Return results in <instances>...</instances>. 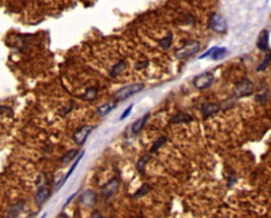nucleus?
Returning a JSON list of instances; mask_svg holds the SVG:
<instances>
[{"label":"nucleus","mask_w":271,"mask_h":218,"mask_svg":"<svg viewBox=\"0 0 271 218\" xmlns=\"http://www.w3.org/2000/svg\"><path fill=\"white\" fill-rule=\"evenodd\" d=\"M253 91V85L250 81L245 80L240 83H238L237 85L235 86L234 88V95L237 96V98H240V96H246L249 95L252 93Z\"/></svg>","instance_id":"obj_6"},{"label":"nucleus","mask_w":271,"mask_h":218,"mask_svg":"<svg viewBox=\"0 0 271 218\" xmlns=\"http://www.w3.org/2000/svg\"><path fill=\"white\" fill-rule=\"evenodd\" d=\"M192 121V116L188 113H178L177 115L173 116L171 119V123L173 124H178V123H186V122H191Z\"/></svg>","instance_id":"obj_13"},{"label":"nucleus","mask_w":271,"mask_h":218,"mask_svg":"<svg viewBox=\"0 0 271 218\" xmlns=\"http://www.w3.org/2000/svg\"><path fill=\"white\" fill-rule=\"evenodd\" d=\"M91 218H104V217H103V216H101L100 214H95V215H93V216L91 217Z\"/></svg>","instance_id":"obj_27"},{"label":"nucleus","mask_w":271,"mask_h":218,"mask_svg":"<svg viewBox=\"0 0 271 218\" xmlns=\"http://www.w3.org/2000/svg\"><path fill=\"white\" fill-rule=\"evenodd\" d=\"M84 153H85V152H82V153H81V156H79V157L78 158V159H76V160H75V162H74V163H73V165H72V166L70 167V170H68V173H67L66 177H65V179L63 180V181H61V184H59V187H61V185H63V184H64V183H65V181H66V180H67V179H68V178H69V177H70V176H71V174H72V173H73V170H75V168H76V166H78V163H79V161H81V159H82V158H83Z\"/></svg>","instance_id":"obj_19"},{"label":"nucleus","mask_w":271,"mask_h":218,"mask_svg":"<svg viewBox=\"0 0 271 218\" xmlns=\"http://www.w3.org/2000/svg\"><path fill=\"white\" fill-rule=\"evenodd\" d=\"M199 50H200V44L198 43V41H195V40L190 41V43L185 44L182 48L177 50V52H176V57L179 59L190 57V56L197 53Z\"/></svg>","instance_id":"obj_2"},{"label":"nucleus","mask_w":271,"mask_h":218,"mask_svg":"<svg viewBox=\"0 0 271 218\" xmlns=\"http://www.w3.org/2000/svg\"><path fill=\"white\" fill-rule=\"evenodd\" d=\"M150 185L148 184H143L142 187H140L138 191H137V193L135 194V198H139V197H142L144 196V195L146 194V193H148V191H150Z\"/></svg>","instance_id":"obj_24"},{"label":"nucleus","mask_w":271,"mask_h":218,"mask_svg":"<svg viewBox=\"0 0 271 218\" xmlns=\"http://www.w3.org/2000/svg\"><path fill=\"white\" fill-rule=\"evenodd\" d=\"M171 41H173V36H171V34H168L167 36L163 37L161 40H159V44L163 49H168L171 44Z\"/></svg>","instance_id":"obj_22"},{"label":"nucleus","mask_w":271,"mask_h":218,"mask_svg":"<svg viewBox=\"0 0 271 218\" xmlns=\"http://www.w3.org/2000/svg\"><path fill=\"white\" fill-rule=\"evenodd\" d=\"M79 200L85 207L93 208L96 202V193L92 190H86L82 193Z\"/></svg>","instance_id":"obj_8"},{"label":"nucleus","mask_w":271,"mask_h":218,"mask_svg":"<svg viewBox=\"0 0 271 218\" xmlns=\"http://www.w3.org/2000/svg\"><path fill=\"white\" fill-rule=\"evenodd\" d=\"M210 27L214 31L222 33V32H226V30H227V21H226V19L221 15L215 13L211 17Z\"/></svg>","instance_id":"obj_7"},{"label":"nucleus","mask_w":271,"mask_h":218,"mask_svg":"<svg viewBox=\"0 0 271 218\" xmlns=\"http://www.w3.org/2000/svg\"><path fill=\"white\" fill-rule=\"evenodd\" d=\"M226 52H227V50H226L225 48H217V47H214L212 51V54H211V57L213 59H219L225 56Z\"/></svg>","instance_id":"obj_21"},{"label":"nucleus","mask_w":271,"mask_h":218,"mask_svg":"<svg viewBox=\"0 0 271 218\" xmlns=\"http://www.w3.org/2000/svg\"><path fill=\"white\" fill-rule=\"evenodd\" d=\"M76 155H78V150L76 149H71L69 150V152H67L65 155L63 156V158H61V161H63V163H70L72 162V160L75 159Z\"/></svg>","instance_id":"obj_18"},{"label":"nucleus","mask_w":271,"mask_h":218,"mask_svg":"<svg viewBox=\"0 0 271 218\" xmlns=\"http://www.w3.org/2000/svg\"><path fill=\"white\" fill-rule=\"evenodd\" d=\"M50 196V190L47 189V187H39L38 192L36 193L35 195V201L37 204H43L44 201H46L47 199H48V197Z\"/></svg>","instance_id":"obj_11"},{"label":"nucleus","mask_w":271,"mask_h":218,"mask_svg":"<svg viewBox=\"0 0 271 218\" xmlns=\"http://www.w3.org/2000/svg\"><path fill=\"white\" fill-rule=\"evenodd\" d=\"M166 142V138L165 137H161V138H159L157 141H156L155 143H154L153 144V146H151V149H150V152L151 153H155V152H157V150L159 149V148L161 147V146H162L164 143Z\"/></svg>","instance_id":"obj_23"},{"label":"nucleus","mask_w":271,"mask_h":218,"mask_svg":"<svg viewBox=\"0 0 271 218\" xmlns=\"http://www.w3.org/2000/svg\"><path fill=\"white\" fill-rule=\"evenodd\" d=\"M270 59H271V54H269V53H268L267 55H266V58H265V61H264V64H262V65H260V67H258V68H257V70H262V69H265L266 67L268 66V64H269Z\"/></svg>","instance_id":"obj_26"},{"label":"nucleus","mask_w":271,"mask_h":218,"mask_svg":"<svg viewBox=\"0 0 271 218\" xmlns=\"http://www.w3.org/2000/svg\"><path fill=\"white\" fill-rule=\"evenodd\" d=\"M219 110V106L217 104H205L202 107V113L205 116L212 115L213 113H216Z\"/></svg>","instance_id":"obj_14"},{"label":"nucleus","mask_w":271,"mask_h":218,"mask_svg":"<svg viewBox=\"0 0 271 218\" xmlns=\"http://www.w3.org/2000/svg\"><path fill=\"white\" fill-rule=\"evenodd\" d=\"M214 81V75L211 72H205L194 78V86L197 89H205L210 87Z\"/></svg>","instance_id":"obj_3"},{"label":"nucleus","mask_w":271,"mask_h":218,"mask_svg":"<svg viewBox=\"0 0 271 218\" xmlns=\"http://www.w3.org/2000/svg\"><path fill=\"white\" fill-rule=\"evenodd\" d=\"M150 158V157L148 155H144L143 157H141L140 159L138 160V162H137V170H138V172L140 173L141 175H144V173H145L146 163L148 162Z\"/></svg>","instance_id":"obj_17"},{"label":"nucleus","mask_w":271,"mask_h":218,"mask_svg":"<svg viewBox=\"0 0 271 218\" xmlns=\"http://www.w3.org/2000/svg\"><path fill=\"white\" fill-rule=\"evenodd\" d=\"M133 104L129 105L128 107L125 109V111H124V112L122 113V115L120 116V121H122V120H124V119L127 118V116L130 115V112H131V110H133Z\"/></svg>","instance_id":"obj_25"},{"label":"nucleus","mask_w":271,"mask_h":218,"mask_svg":"<svg viewBox=\"0 0 271 218\" xmlns=\"http://www.w3.org/2000/svg\"><path fill=\"white\" fill-rule=\"evenodd\" d=\"M144 88L143 84L140 83H135V84H129L124 87H122L114 93V99L116 101H124L127 100L128 98L135 95L136 93L140 92L141 90Z\"/></svg>","instance_id":"obj_1"},{"label":"nucleus","mask_w":271,"mask_h":218,"mask_svg":"<svg viewBox=\"0 0 271 218\" xmlns=\"http://www.w3.org/2000/svg\"><path fill=\"white\" fill-rule=\"evenodd\" d=\"M94 126L92 125H85L83 127H81L79 129L76 130V132L73 135V141L78 145H83L86 142L88 136L90 135V132L92 131Z\"/></svg>","instance_id":"obj_5"},{"label":"nucleus","mask_w":271,"mask_h":218,"mask_svg":"<svg viewBox=\"0 0 271 218\" xmlns=\"http://www.w3.org/2000/svg\"><path fill=\"white\" fill-rule=\"evenodd\" d=\"M116 107V103H105L98 108V115L100 116H105Z\"/></svg>","instance_id":"obj_15"},{"label":"nucleus","mask_w":271,"mask_h":218,"mask_svg":"<svg viewBox=\"0 0 271 218\" xmlns=\"http://www.w3.org/2000/svg\"><path fill=\"white\" fill-rule=\"evenodd\" d=\"M148 119H150V113H146L142 118L136 120L135 123L131 126V132H133V135H137L138 132H140V131L142 130V128L144 127V125L146 124V122H147Z\"/></svg>","instance_id":"obj_9"},{"label":"nucleus","mask_w":271,"mask_h":218,"mask_svg":"<svg viewBox=\"0 0 271 218\" xmlns=\"http://www.w3.org/2000/svg\"><path fill=\"white\" fill-rule=\"evenodd\" d=\"M125 68H126V61H120L116 65H114L112 67V69L110 70V75L112 76V78H116V76H118L119 74L123 72V71L125 70Z\"/></svg>","instance_id":"obj_16"},{"label":"nucleus","mask_w":271,"mask_h":218,"mask_svg":"<svg viewBox=\"0 0 271 218\" xmlns=\"http://www.w3.org/2000/svg\"><path fill=\"white\" fill-rule=\"evenodd\" d=\"M119 187H120V180L118 178H112L107 183L102 187L101 192L104 198H110L112 197L116 192H118Z\"/></svg>","instance_id":"obj_4"},{"label":"nucleus","mask_w":271,"mask_h":218,"mask_svg":"<svg viewBox=\"0 0 271 218\" xmlns=\"http://www.w3.org/2000/svg\"><path fill=\"white\" fill-rule=\"evenodd\" d=\"M44 217H47V213H44V214L40 218H44Z\"/></svg>","instance_id":"obj_28"},{"label":"nucleus","mask_w":271,"mask_h":218,"mask_svg":"<svg viewBox=\"0 0 271 218\" xmlns=\"http://www.w3.org/2000/svg\"><path fill=\"white\" fill-rule=\"evenodd\" d=\"M23 210V202H17L10 208L7 212V218H17Z\"/></svg>","instance_id":"obj_12"},{"label":"nucleus","mask_w":271,"mask_h":218,"mask_svg":"<svg viewBox=\"0 0 271 218\" xmlns=\"http://www.w3.org/2000/svg\"><path fill=\"white\" fill-rule=\"evenodd\" d=\"M257 48L260 49V50L263 51H267L268 48H269V33H268V31H263L262 33H260V37H258L257 39Z\"/></svg>","instance_id":"obj_10"},{"label":"nucleus","mask_w":271,"mask_h":218,"mask_svg":"<svg viewBox=\"0 0 271 218\" xmlns=\"http://www.w3.org/2000/svg\"><path fill=\"white\" fill-rule=\"evenodd\" d=\"M96 94H98V90H96V88L91 87L84 93L82 98H83L85 101H93L94 99L96 98Z\"/></svg>","instance_id":"obj_20"}]
</instances>
